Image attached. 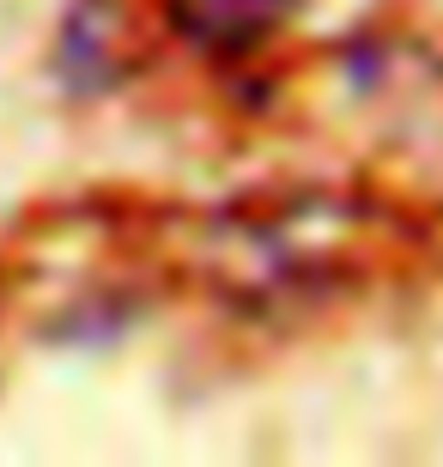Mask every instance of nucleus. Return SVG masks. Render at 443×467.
I'll use <instances>...</instances> for the list:
<instances>
[{"instance_id": "1", "label": "nucleus", "mask_w": 443, "mask_h": 467, "mask_svg": "<svg viewBox=\"0 0 443 467\" xmlns=\"http://www.w3.org/2000/svg\"><path fill=\"white\" fill-rule=\"evenodd\" d=\"M304 0H171L176 31L206 55H249L261 49Z\"/></svg>"}]
</instances>
